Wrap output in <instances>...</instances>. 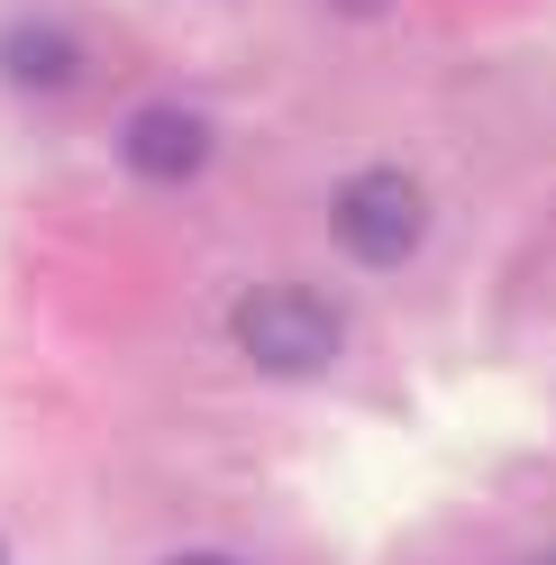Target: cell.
Returning <instances> with one entry per match:
<instances>
[{
	"label": "cell",
	"instance_id": "obj_5",
	"mask_svg": "<svg viewBox=\"0 0 556 565\" xmlns=\"http://www.w3.org/2000/svg\"><path fill=\"white\" fill-rule=\"evenodd\" d=\"M173 565H247V556H220V547H192V556H173Z\"/></svg>",
	"mask_w": 556,
	"mask_h": 565
},
{
	"label": "cell",
	"instance_id": "obj_2",
	"mask_svg": "<svg viewBox=\"0 0 556 565\" xmlns=\"http://www.w3.org/2000/svg\"><path fill=\"white\" fill-rule=\"evenodd\" d=\"M420 228H429V201H420V183L410 173H393V164H374V173H346L338 183V201H329V237H338V256H356V265H402L410 246H420Z\"/></svg>",
	"mask_w": 556,
	"mask_h": 565
},
{
	"label": "cell",
	"instance_id": "obj_3",
	"mask_svg": "<svg viewBox=\"0 0 556 565\" xmlns=\"http://www.w3.org/2000/svg\"><path fill=\"white\" fill-rule=\"evenodd\" d=\"M119 156H128V173H147V183H192V173L211 164V119L156 100V110H137L119 128Z\"/></svg>",
	"mask_w": 556,
	"mask_h": 565
},
{
	"label": "cell",
	"instance_id": "obj_1",
	"mask_svg": "<svg viewBox=\"0 0 556 565\" xmlns=\"http://www.w3.org/2000/svg\"><path fill=\"white\" fill-rule=\"evenodd\" d=\"M237 347H247V365L301 383V374H329V356L346 347V320H338V301H329V292L265 282V292L237 301Z\"/></svg>",
	"mask_w": 556,
	"mask_h": 565
},
{
	"label": "cell",
	"instance_id": "obj_6",
	"mask_svg": "<svg viewBox=\"0 0 556 565\" xmlns=\"http://www.w3.org/2000/svg\"><path fill=\"white\" fill-rule=\"evenodd\" d=\"M538 565H556V547H547V556H538Z\"/></svg>",
	"mask_w": 556,
	"mask_h": 565
},
{
	"label": "cell",
	"instance_id": "obj_4",
	"mask_svg": "<svg viewBox=\"0 0 556 565\" xmlns=\"http://www.w3.org/2000/svg\"><path fill=\"white\" fill-rule=\"evenodd\" d=\"M0 74L19 92H64V83H83V38L55 19H19V28H0Z\"/></svg>",
	"mask_w": 556,
	"mask_h": 565
}]
</instances>
